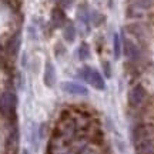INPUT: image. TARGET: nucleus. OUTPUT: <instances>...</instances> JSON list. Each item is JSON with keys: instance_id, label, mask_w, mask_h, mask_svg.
Wrapping results in <instances>:
<instances>
[{"instance_id": "f257e3e1", "label": "nucleus", "mask_w": 154, "mask_h": 154, "mask_svg": "<svg viewBox=\"0 0 154 154\" xmlns=\"http://www.w3.org/2000/svg\"><path fill=\"white\" fill-rule=\"evenodd\" d=\"M82 77L90 84V86H93V87L97 88V90H104L106 88L104 79L101 77V74H100L97 70H94V69L84 67L82 70Z\"/></svg>"}, {"instance_id": "f03ea898", "label": "nucleus", "mask_w": 154, "mask_h": 154, "mask_svg": "<svg viewBox=\"0 0 154 154\" xmlns=\"http://www.w3.org/2000/svg\"><path fill=\"white\" fill-rule=\"evenodd\" d=\"M144 96H146V90L141 84H137L136 87H133L128 93V104L131 107H137L141 101H143Z\"/></svg>"}, {"instance_id": "7ed1b4c3", "label": "nucleus", "mask_w": 154, "mask_h": 154, "mask_svg": "<svg viewBox=\"0 0 154 154\" xmlns=\"http://www.w3.org/2000/svg\"><path fill=\"white\" fill-rule=\"evenodd\" d=\"M63 90H66L67 93L76 94V96H87L88 91L86 87H83L82 84H77L73 82H66L63 83Z\"/></svg>"}, {"instance_id": "20e7f679", "label": "nucleus", "mask_w": 154, "mask_h": 154, "mask_svg": "<svg viewBox=\"0 0 154 154\" xmlns=\"http://www.w3.org/2000/svg\"><path fill=\"white\" fill-rule=\"evenodd\" d=\"M56 82V72H54V67L51 66V63H47L46 64V72H44V83L46 86L51 87Z\"/></svg>"}, {"instance_id": "39448f33", "label": "nucleus", "mask_w": 154, "mask_h": 154, "mask_svg": "<svg viewBox=\"0 0 154 154\" xmlns=\"http://www.w3.org/2000/svg\"><path fill=\"white\" fill-rule=\"evenodd\" d=\"M124 51H126V56H128L130 59H137L138 57V50H137V47L134 46L133 43H130L128 40H126L124 42Z\"/></svg>"}, {"instance_id": "423d86ee", "label": "nucleus", "mask_w": 154, "mask_h": 154, "mask_svg": "<svg viewBox=\"0 0 154 154\" xmlns=\"http://www.w3.org/2000/svg\"><path fill=\"white\" fill-rule=\"evenodd\" d=\"M19 46H20V36H19V34H16V36L10 40V43H9V49H10L11 54H16Z\"/></svg>"}, {"instance_id": "0eeeda50", "label": "nucleus", "mask_w": 154, "mask_h": 154, "mask_svg": "<svg viewBox=\"0 0 154 154\" xmlns=\"http://www.w3.org/2000/svg\"><path fill=\"white\" fill-rule=\"evenodd\" d=\"M113 44H114V57L119 59L121 54V44H120V36H119V34H114Z\"/></svg>"}, {"instance_id": "6e6552de", "label": "nucleus", "mask_w": 154, "mask_h": 154, "mask_svg": "<svg viewBox=\"0 0 154 154\" xmlns=\"http://www.w3.org/2000/svg\"><path fill=\"white\" fill-rule=\"evenodd\" d=\"M64 37H66L67 42H73V40H74V37H76V30H74L73 26H67V27L64 29Z\"/></svg>"}, {"instance_id": "1a4fd4ad", "label": "nucleus", "mask_w": 154, "mask_h": 154, "mask_svg": "<svg viewBox=\"0 0 154 154\" xmlns=\"http://www.w3.org/2000/svg\"><path fill=\"white\" fill-rule=\"evenodd\" d=\"M87 57H88V46L83 43L80 46V49H79V59L80 60H86Z\"/></svg>"}, {"instance_id": "9d476101", "label": "nucleus", "mask_w": 154, "mask_h": 154, "mask_svg": "<svg viewBox=\"0 0 154 154\" xmlns=\"http://www.w3.org/2000/svg\"><path fill=\"white\" fill-rule=\"evenodd\" d=\"M53 20L56 22V24H60V23L64 20V13L61 10H59V9L53 10Z\"/></svg>"}, {"instance_id": "9b49d317", "label": "nucleus", "mask_w": 154, "mask_h": 154, "mask_svg": "<svg viewBox=\"0 0 154 154\" xmlns=\"http://www.w3.org/2000/svg\"><path fill=\"white\" fill-rule=\"evenodd\" d=\"M104 72H106V76L107 77L111 76V69L109 67V63H104Z\"/></svg>"}, {"instance_id": "f8f14e48", "label": "nucleus", "mask_w": 154, "mask_h": 154, "mask_svg": "<svg viewBox=\"0 0 154 154\" xmlns=\"http://www.w3.org/2000/svg\"><path fill=\"white\" fill-rule=\"evenodd\" d=\"M23 154H29V153H27V150H24V151H23Z\"/></svg>"}]
</instances>
